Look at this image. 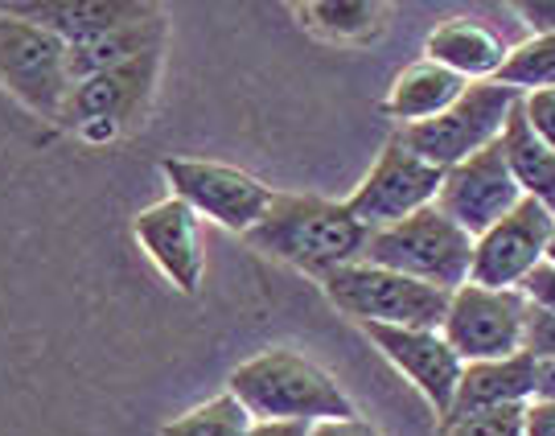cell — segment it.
I'll return each instance as SVG.
<instances>
[{
	"mask_svg": "<svg viewBox=\"0 0 555 436\" xmlns=\"http://www.w3.org/2000/svg\"><path fill=\"white\" fill-rule=\"evenodd\" d=\"M371 227H362L346 202L309 198V194H276L272 210L263 215L251 243L268 256L293 264L309 277H334L362 259L371 243Z\"/></svg>",
	"mask_w": 555,
	"mask_h": 436,
	"instance_id": "1",
	"label": "cell"
},
{
	"mask_svg": "<svg viewBox=\"0 0 555 436\" xmlns=\"http://www.w3.org/2000/svg\"><path fill=\"white\" fill-rule=\"evenodd\" d=\"M231 396L251 412L256 420H300V424H318V420H350L358 416L350 396L337 387L334 379L321 371L318 362H309L297 350H263L247 358L231 375Z\"/></svg>",
	"mask_w": 555,
	"mask_h": 436,
	"instance_id": "2",
	"label": "cell"
},
{
	"mask_svg": "<svg viewBox=\"0 0 555 436\" xmlns=\"http://www.w3.org/2000/svg\"><path fill=\"white\" fill-rule=\"evenodd\" d=\"M474 243L477 239L461 231L440 206H424L420 215L375 231L362 259L456 293L461 284H469V272H474Z\"/></svg>",
	"mask_w": 555,
	"mask_h": 436,
	"instance_id": "3",
	"label": "cell"
},
{
	"mask_svg": "<svg viewBox=\"0 0 555 436\" xmlns=\"http://www.w3.org/2000/svg\"><path fill=\"white\" fill-rule=\"evenodd\" d=\"M330 305L350 313L358 325H408V330H440L449 318V300L437 284H424L391 268H378L358 259L350 268H337L334 277L321 280Z\"/></svg>",
	"mask_w": 555,
	"mask_h": 436,
	"instance_id": "4",
	"label": "cell"
},
{
	"mask_svg": "<svg viewBox=\"0 0 555 436\" xmlns=\"http://www.w3.org/2000/svg\"><path fill=\"white\" fill-rule=\"evenodd\" d=\"M518 100L522 95H518L515 87H506V82L498 79L469 82V91L444 116L424 119V124H408V128H399L396 137L416 157H424L428 165H437V169L449 174L453 165L469 161L474 153L490 149L502 137V128H506V119H511Z\"/></svg>",
	"mask_w": 555,
	"mask_h": 436,
	"instance_id": "5",
	"label": "cell"
},
{
	"mask_svg": "<svg viewBox=\"0 0 555 436\" xmlns=\"http://www.w3.org/2000/svg\"><path fill=\"white\" fill-rule=\"evenodd\" d=\"M0 82L25 107L62 119L75 79H70V46L34 21L0 17Z\"/></svg>",
	"mask_w": 555,
	"mask_h": 436,
	"instance_id": "6",
	"label": "cell"
},
{
	"mask_svg": "<svg viewBox=\"0 0 555 436\" xmlns=\"http://www.w3.org/2000/svg\"><path fill=\"white\" fill-rule=\"evenodd\" d=\"M160 174L173 185V198L185 202L198 218H215L219 227L238 235H251L276 202L272 185L219 161L169 157L160 161Z\"/></svg>",
	"mask_w": 555,
	"mask_h": 436,
	"instance_id": "7",
	"label": "cell"
},
{
	"mask_svg": "<svg viewBox=\"0 0 555 436\" xmlns=\"http://www.w3.org/2000/svg\"><path fill=\"white\" fill-rule=\"evenodd\" d=\"M531 300L522 288H481L461 284L449 300V318L440 325L444 342L465 362H494L522 350Z\"/></svg>",
	"mask_w": 555,
	"mask_h": 436,
	"instance_id": "8",
	"label": "cell"
},
{
	"mask_svg": "<svg viewBox=\"0 0 555 436\" xmlns=\"http://www.w3.org/2000/svg\"><path fill=\"white\" fill-rule=\"evenodd\" d=\"M440 185H444V169L428 165L403 140L391 137L387 149L378 153L375 169L362 178L346 206L362 227L383 231V227H396L403 218L420 215L424 206H437Z\"/></svg>",
	"mask_w": 555,
	"mask_h": 436,
	"instance_id": "9",
	"label": "cell"
},
{
	"mask_svg": "<svg viewBox=\"0 0 555 436\" xmlns=\"http://www.w3.org/2000/svg\"><path fill=\"white\" fill-rule=\"evenodd\" d=\"M157 70L160 50H153V54H140L137 62H128V66H116L107 75L79 82L70 91V103H66L62 119L75 124L82 137L95 140V144L137 128L149 116V103H153V91H157Z\"/></svg>",
	"mask_w": 555,
	"mask_h": 436,
	"instance_id": "10",
	"label": "cell"
},
{
	"mask_svg": "<svg viewBox=\"0 0 555 436\" xmlns=\"http://www.w3.org/2000/svg\"><path fill=\"white\" fill-rule=\"evenodd\" d=\"M552 235V206H543L539 198H522L502 222H494L486 235H477L469 284H481V288H522V280L547 259Z\"/></svg>",
	"mask_w": 555,
	"mask_h": 436,
	"instance_id": "11",
	"label": "cell"
},
{
	"mask_svg": "<svg viewBox=\"0 0 555 436\" xmlns=\"http://www.w3.org/2000/svg\"><path fill=\"white\" fill-rule=\"evenodd\" d=\"M522 198L527 194L511 174L506 153H502V137H498L490 149H481V153H474L469 161H461L444 174L437 206L461 231H469L477 239L511 215Z\"/></svg>",
	"mask_w": 555,
	"mask_h": 436,
	"instance_id": "12",
	"label": "cell"
},
{
	"mask_svg": "<svg viewBox=\"0 0 555 436\" xmlns=\"http://www.w3.org/2000/svg\"><path fill=\"white\" fill-rule=\"evenodd\" d=\"M383 358L420 387L440 420L453 412L456 387L465 375V358L444 342L440 330H408V325H362Z\"/></svg>",
	"mask_w": 555,
	"mask_h": 436,
	"instance_id": "13",
	"label": "cell"
},
{
	"mask_svg": "<svg viewBox=\"0 0 555 436\" xmlns=\"http://www.w3.org/2000/svg\"><path fill=\"white\" fill-rule=\"evenodd\" d=\"M132 235L144 247V256L160 268L178 293L194 297L206 277V252H202V218L181 198H169L140 210L132 222Z\"/></svg>",
	"mask_w": 555,
	"mask_h": 436,
	"instance_id": "14",
	"label": "cell"
},
{
	"mask_svg": "<svg viewBox=\"0 0 555 436\" xmlns=\"http://www.w3.org/2000/svg\"><path fill=\"white\" fill-rule=\"evenodd\" d=\"M9 13L59 34L66 46H79V41L103 38L124 25L157 17L153 4H140V0H41V4L34 0V4H9Z\"/></svg>",
	"mask_w": 555,
	"mask_h": 436,
	"instance_id": "15",
	"label": "cell"
},
{
	"mask_svg": "<svg viewBox=\"0 0 555 436\" xmlns=\"http://www.w3.org/2000/svg\"><path fill=\"white\" fill-rule=\"evenodd\" d=\"M535 387H539V358H531L527 350H518L511 358H494V362H465L453 412L440 420V424L474 416V412H490V408L531 403Z\"/></svg>",
	"mask_w": 555,
	"mask_h": 436,
	"instance_id": "16",
	"label": "cell"
},
{
	"mask_svg": "<svg viewBox=\"0 0 555 436\" xmlns=\"http://www.w3.org/2000/svg\"><path fill=\"white\" fill-rule=\"evenodd\" d=\"M506 46L498 38L490 25L469 17H453L444 21L437 34L428 38V62H440L449 66L453 75H461L465 82H486L498 79L502 62H506Z\"/></svg>",
	"mask_w": 555,
	"mask_h": 436,
	"instance_id": "17",
	"label": "cell"
},
{
	"mask_svg": "<svg viewBox=\"0 0 555 436\" xmlns=\"http://www.w3.org/2000/svg\"><path fill=\"white\" fill-rule=\"evenodd\" d=\"M465 91H469V82L453 75L449 66L416 62V66H408L396 79L391 95H387V112L408 128V124H424V119L444 116Z\"/></svg>",
	"mask_w": 555,
	"mask_h": 436,
	"instance_id": "18",
	"label": "cell"
},
{
	"mask_svg": "<svg viewBox=\"0 0 555 436\" xmlns=\"http://www.w3.org/2000/svg\"><path fill=\"white\" fill-rule=\"evenodd\" d=\"M160 46H165V17L137 21V25L103 34V38L79 41V46H70V79L79 87V82L95 79V75H107L116 66L137 62L140 54H153Z\"/></svg>",
	"mask_w": 555,
	"mask_h": 436,
	"instance_id": "19",
	"label": "cell"
},
{
	"mask_svg": "<svg viewBox=\"0 0 555 436\" xmlns=\"http://www.w3.org/2000/svg\"><path fill=\"white\" fill-rule=\"evenodd\" d=\"M502 153L515 181L522 185L527 198H539L543 206L555 210V149H547L539 132L531 128V119L522 112V100L515 103V112L502 128Z\"/></svg>",
	"mask_w": 555,
	"mask_h": 436,
	"instance_id": "20",
	"label": "cell"
},
{
	"mask_svg": "<svg viewBox=\"0 0 555 436\" xmlns=\"http://www.w3.org/2000/svg\"><path fill=\"white\" fill-rule=\"evenodd\" d=\"M256 416L238 403L231 392L206 399L198 408H190L185 416H178L173 424H165L160 436H247Z\"/></svg>",
	"mask_w": 555,
	"mask_h": 436,
	"instance_id": "21",
	"label": "cell"
},
{
	"mask_svg": "<svg viewBox=\"0 0 555 436\" xmlns=\"http://www.w3.org/2000/svg\"><path fill=\"white\" fill-rule=\"evenodd\" d=\"M498 82L515 87L518 95H535V91H555V34H543V38H531L515 46L502 70H498Z\"/></svg>",
	"mask_w": 555,
	"mask_h": 436,
	"instance_id": "22",
	"label": "cell"
},
{
	"mask_svg": "<svg viewBox=\"0 0 555 436\" xmlns=\"http://www.w3.org/2000/svg\"><path fill=\"white\" fill-rule=\"evenodd\" d=\"M305 17L313 29H321L325 38H366L371 29H378V4L366 0H321L309 4Z\"/></svg>",
	"mask_w": 555,
	"mask_h": 436,
	"instance_id": "23",
	"label": "cell"
},
{
	"mask_svg": "<svg viewBox=\"0 0 555 436\" xmlns=\"http://www.w3.org/2000/svg\"><path fill=\"white\" fill-rule=\"evenodd\" d=\"M522 420H527V403L490 408V412H474V416L440 424V436H522Z\"/></svg>",
	"mask_w": 555,
	"mask_h": 436,
	"instance_id": "24",
	"label": "cell"
},
{
	"mask_svg": "<svg viewBox=\"0 0 555 436\" xmlns=\"http://www.w3.org/2000/svg\"><path fill=\"white\" fill-rule=\"evenodd\" d=\"M522 350L539 362H555V313L552 309H527V330H522Z\"/></svg>",
	"mask_w": 555,
	"mask_h": 436,
	"instance_id": "25",
	"label": "cell"
},
{
	"mask_svg": "<svg viewBox=\"0 0 555 436\" xmlns=\"http://www.w3.org/2000/svg\"><path fill=\"white\" fill-rule=\"evenodd\" d=\"M522 112L531 119V128L539 132V140L555 149V91H535V95H522Z\"/></svg>",
	"mask_w": 555,
	"mask_h": 436,
	"instance_id": "26",
	"label": "cell"
},
{
	"mask_svg": "<svg viewBox=\"0 0 555 436\" xmlns=\"http://www.w3.org/2000/svg\"><path fill=\"white\" fill-rule=\"evenodd\" d=\"M522 293H527V300L531 305H539V309H552L555 313V268L543 259L531 277L522 280Z\"/></svg>",
	"mask_w": 555,
	"mask_h": 436,
	"instance_id": "27",
	"label": "cell"
},
{
	"mask_svg": "<svg viewBox=\"0 0 555 436\" xmlns=\"http://www.w3.org/2000/svg\"><path fill=\"white\" fill-rule=\"evenodd\" d=\"M522 436H555V403L552 399H531V403H527Z\"/></svg>",
	"mask_w": 555,
	"mask_h": 436,
	"instance_id": "28",
	"label": "cell"
},
{
	"mask_svg": "<svg viewBox=\"0 0 555 436\" xmlns=\"http://www.w3.org/2000/svg\"><path fill=\"white\" fill-rule=\"evenodd\" d=\"M518 13L527 17V25L535 29V38L543 34H555V0H522Z\"/></svg>",
	"mask_w": 555,
	"mask_h": 436,
	"instance_id": "29",
	"label": "cell"
},
{
	"mask_svg": "<svg viewBox=\"0 0 555 436\" xmlns=\"http://www.w3.org/2000/svg\"><path fill=\"white\" fill-rule=\"evenodd\" d=\"M309 436H378V428H371L366 420H318L313 428H309Z\"/></svg>",
	"mask_w": 555,
	"mask_h": 436,
	"instance_id": "30",
	"label": "cell"
},
{
	"mask_svg": "<svg viewBox=\"0 0 555 436\" xmlns=\"http://www.w3.org/2000/svg\"><path fill=\"white\" fill-rule=\"evenodd\" d=\"M313 424H300V420H256L247 436H309Z\"/></svg>",
	"mask_w": 555,
	"mask_h": 436,
	"instance_id": "31",
	"label": "cell"
},
{
	"mask_svg": "<svg viewBox=\"0 0 555 436\" xmlns=\"http://www.w3.org/2000/svg\"><path fill=\"white\" fill-rule=\"evenodd\" d=\"M535 399H552V403H555V362H539Z\"/></svg>",
	"mask_w": 555,
	"mask_h": 436,
	"instance_id": "32",
	"label": "cell"
},
{
	"mask_svg": "<svg viewBox=\"0 0 555 436\" xmlns=\"http://www.w3.org/2000/svg\"><path fill=\"white\" fill-rule=\"evenodd\" d=\"M547 264L555 268V235H552V243H547Z\"/></svg>",
	"mask_w": 555,
	"mask_h": 436,
	"instance_id": "33",
	"label": "cell"
}]
</instances>
